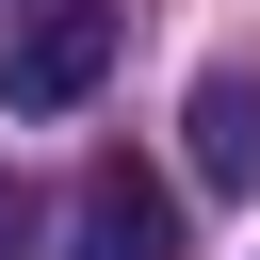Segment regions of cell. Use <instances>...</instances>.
I'll return each mask as SVG.
<instances>
[{
	"mask_svg": "<svg viewBox=\"0 0 260 260\" xmlns=\"http://www.w3.org/2000/svg\"><path fill=\"white\" fill-rule=\"evenodd\" d=\"M114 81V0H0V98L16 114H81Z\"/></svg>",
	"mask_w": 260,
	"mask_h": 260,
	"instance_id": "1",
	"label": "cell"
},
{
	"mask_svg": "<svg viewBox=\"0 0 260 260\" xmlns=\"http://www.w3.org/2000/svg\"><path fill=\"white\" fill-rule=\"evenodd\" d=\"M65 260H179V195L146 162H98L81 211H65Z\"/></svg>",
	"mask_w": 260,
	"mask_h": 260,
	"instance_id": "2",
	"label": "cell"
},
{
	"mask_svg": "<svg viewBox=\"0 0 260 260\" xmlns=\"http://www.w3.org/2000/svg\"><path fill=\"white\" fill-rule=\"evenodd\" d=\"M179 130H195V179L211 195H260V65H211Z\"/></svg>",
	"mask_w": 260,
	"mask_h": 260,
	"instance_id": "3",
	"label": "cell"
},
{
	"mask_svg": "<svg viewBox=\"0 0 260 260\" xmlns=\"http://www.w3.org/2000/svg\"><path fill=\"white\" fill-rule=\"evenodd\" d=\"M0 228H16V179H0Z\"/></svg>",
	"mask_w": 260,
	"mask_h": 260,
	"instance_id": "4",
	"label": "cell"
}]
</instances>
